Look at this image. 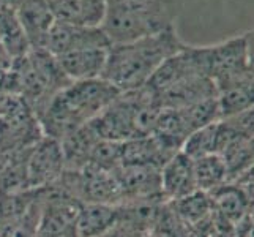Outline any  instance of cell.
<instances>
[{"label": "cell", "mask_w": 254, "mask_h": 237, "mask_svg": "<svg viewBox=\"0 0 254 237\" xmlns=\"http://www.w3.org/2000/svg\"><path fill=\"white\" fill-rule=\"evenodd\" d=\"M66 166L62 147L56 139L41 136L25 157V177L29 190L54 185L62 177Z\"/></svg>", "instance_id": "cell-6"}, {"label": "cell", "mask_w": 254, "mask_h": 237, "mask_svg": "<svg viewBox=\"0 0 254 237\" xmlns=\"http://www.w3.org/2000/svg\"><path fill=\"white\" fill-rule=\"evenodd\" d=\"M172 25V0H106V13L100 29L111 45H122Z\"/></svg>", "instance_id": "cell-4"}, {"label": "cell", "mask_w": 254, "mask_h": 237, "mask_svg": "<svg viewBox=\"0 0 254 237\" xmlns=\"http://www.w3.org/2000/svg\"><path fill=\"white\" fill-rule=\"evenodd\" d=\"M14 11L30 49H43L52 24L56 22L45 0H22Z\"/></svg>", "instance_id": "cell-9"}, {"label": "cell", "mask_w": 254, "mask_h": 237, "mask_svg": "<svg viewBox=\"0 0 254 237\" xmlns=\"http://www.w3.org/2000/svg\"><path fill=\"white\" fill-rule=\"evenodd\" d=\"M11 64H13V59L6 52L5 46L2 45V41H0V76H2L3 73H6L8 70H10Z\"/></svg>", "instance_id": "cell-17"}, {"label": "cell", "mask_w": 254, "mask_h": 237, "mask_svg": "<svg viewBox=\"0 0 254 237\" xmlns=\"http://www.w3.org/2000/svg\"><path fill=\"white\" fill-rule=\"evenodd\" d=\"M56 21L79 25L100 27L106 13V0H45Z\"/></svg>", "instance_id": "cell-8"}, {"label": "cell", "mask_w": 254, "mask_h": 237, "mask_svg": "<svg viewBox=\"0 0 254 237\" xmlns=\"http://www.w3.org/2000/svg\"><path fill=\"white\" fill-rule=\"evenodd\" d=\"M119 220V206L81 204L76 217V237H104Z\"/></svg>", "instance_id": "cell-10"}, {"label": "cell", "mask_w": 254, "mask_h": 237, "mask_svg": "<svg viewBox=\"0 0 254 237\" xmlns=\"http://www.w3.org/2000/svg\"><path fill=\"white\" fill-rule=\"evenodd\" d=\"M119 93L116 87L103 78L68 84L37 116L43 136L62 141L69 133L92 122Z\"/></svg>", "instance_id": "cell-2"}, {"label": "cell", "mask_w": 254, "mask_h": 237, "mask_svg": "<svg viewBox=\"0 0 254 237\" xmlns=\"http://www.w3.org/2000/svg\"><path fill=\"white\" fill-rule=\"evenodd\" d=\"M111 41L100 27H79L56 21L43 49L52 54L71 82L101 78Z\"/></svg>", "instance_id": "cell-3"}, {"label": "cell", "mask_w": 254, "mask_h": 237, "mask_svg": "<svg viewBox=\"0 0 254 237\" xmlns=\"http://www.w3.org/2000/svg\"><path fill=\"white\" fill-rule=\"evenodd\" d=\"M0 41L13 60L24 57L30 51L29 41L13 8L0 6Z\"/></svg>", "instance_id": "cell-13"}, {"label": "cell", "mask_w": 254, "mask_h": 237, "mask_svg": "<svg viewBox=\"0 0 254 237\" xmlns=\"http://www.w3.org/2000/svg\"><path fill=\"white\" fill-rule=\"evenodd\" d=\"M183 43L172 27L122 45H111L101 78L124 93L147 85L166 59L179 52Z\"/></svg>", "instance_id": "cell-1"}, {"label": "cell", "mask_w": 254, "mask_h": 237, "mask_svg": "<svg viewBox=\"0 0 254 237\" xmlns=\"http://www.w3.org/2000/svg\"><path fill=\"white\" fill-rule=\"evenodd\" d=\"M250 35L243 33L220 45L204 46L207 75L215 82L216 92L234 84L253 81Z\"/></svg>", "instance_id": "cell-5"}, {"label": "cell", "mask_w": 254, "mask_h": 237, "mask_svg": "<svg viewBox=\"0 0 254 237\" xmlns=\"http://www.w3.org/2000/svg\"><path fill=\"white\" fill-rule=\"evenodd\" d=\"M144 237H153V236H152V234H145Z\"/></svg>", "instance_id": "cell-19"}, {"label": "cell", "mask_w": 254, "mask_h": 237, "mask_svg": "<svg viewBox=\"0 0 254 237\" xmlns=\"http://www.w3.org/2000/svg\"><path fill=\"white\" fill-rule=\"evenodd\" d=\"M192 164H194V179L199 191L212 195L227 183V169L220 155L212 154L196 158L192 160Z\"/></svg>", "instance_id": "cell-12"}, {"label": "cell", "mask_w": 254, "mask_h": 237, "mask_svg": "<svg viewBox=\"0 0 254 237\" xmlns=\"http://www.w3.org/2000/svg\"><path fill=\"white\" fill-rule=\"evenodd\" d=\"M21 2L22 0H0V6H6V8H13V10H16V6Z\"/></svg>", "instance_id": "cell-18"}, {"label": "cell", "mask_w": 254, "mask_h": 237, "mask_svg": "<svg viewBox=\"0 0 254 237\" xmlns=\"http://www.w3.org/2000/svg\"><path fill=\"white\" fill-rule=\"evenodd\" d=\"M38 220L40 204L33 190V201L29 210L16 222L0 228V237H38Z\"/></svg>", "instance_id": "cell-16"}, {"label": "cell", "mask_w": 254, "mask_h": 237, "mask_svg": "<svg viewBox=\"0 0 254 237\" xmlns=\"http://www.w3.org/2000/svg\"><path fill=\"white\" fill-rule=\"evenodd\" d=\"M216 133H218V122L199 130H194L192 133L188 135L180 151L185 155H188L191 160H196V158L205 155H212L216 151Z\"/></svg>", "instance_id": "cell-15"}, {"label": "cell", "mask_w": 254, "mask_h": 237, "mask_svg": "<svg viewBox=\"0 0 254 237\" xmlns=\"http://www.w3.org/2000/svg\"><path fill=\"white\" fill-rule=\"evenodd\" d=\"M100 136L96 135V131L90 125V122L87 125L77 128L73 133L65 136L60 143L64 154L65 166L69 171H79L85 168L90 161V155L93 152V147L100 141Z\"/></svg>", "instance_id": "cell-11"}, {"label": "cell", "mask_w": 254, "mask_h": 237, "mask_svg": "<svg viewBox=\"0 0 254 237\" xmlns=\"http://www.w3.org/2000/svg\"><path fill=\"white\" fill-rule=\"evenodd\" d=\"M160 185L163 199L172 201L182 199L197 191L194 179V164L192 160L182 151L175 152L160 169Z\"/></svg>", "instance_id": "cell-7"}, {"label": "cell", "mask_w": 254, "mask_h": 237, "mask_svg": "<svg viewBox=\"0 0 254 237\" xmlns=\"http://www.w3.org/2000/svg\"><path fill=\"white\" fill-rule=\"evenodd\" d=\"M254 87L253 81L239 82L216 92V103L220 109V120L232 117L235 114L253 109Z\"/></svg>", "instance_id": "cell-14"}]
</instances>
